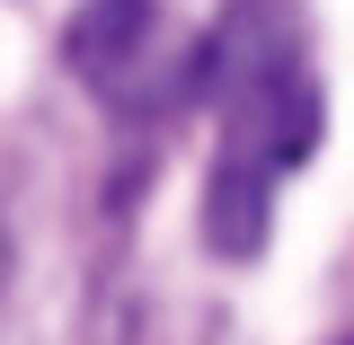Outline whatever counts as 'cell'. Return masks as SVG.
Returning a JSON list of instances; mask_svg holds the SVG:
<instances>
[{"mask_svg": "<svg viewBox=\"0 0 354 345\" xmlns=\"http://www.w3.org/2000/svg\"><path fill=\"white\" fill-rule=\"evenodd\" d=\"M204 106L221 124L204 177V239L213 257H257L274 230V186L328 133V97L310 71L301 0H230L204 36Z\"/></svg>", "mask_w": 354, "mask_h": 345, "instance_id": "obj_1", "label": "cell"}, {"mask_svg": "<svg viewBox=\"0 0 354 345\" xmlns=\"http://www.w3.org/2000/svg\"><path fill=\"white\" fill-rule=\"evenodd\" d=\"M62 53H71L88 97L133 115V124L204 97V44L177 36V18L160 0H80L62 27Z\"/></svg>", "mask_w": 354, "mask_h": 345, "instance_id": "obj_2", "label": "cell"}, {"mask_svg": "<svg viewBox=\"0 0 354 345\" xmlns=\"http://www.w3.org/2000/svg\"><path fill=\"white\" fill-rule=\"evenodd\" d=\"M9 265H18V248H9V213H0V292H9Z\"/></svg>", "mask_w": 354, "mask_h": 345, "instance_id": "obj_3", "label": "cell"}, {"mask_svg": "<svg viewBox=\"0 0 354 345\" xmlns=\"http://www.w3.org/2000/svg\"><path fill=\"white\" fill-rule=\"evenodd\" d=\"M346 345H354V337H346Z\"/></svg>", "mask_w": 354, "mask_h": 345, "instance_id": "obj_4", "label": "cell"}]
</instances>
